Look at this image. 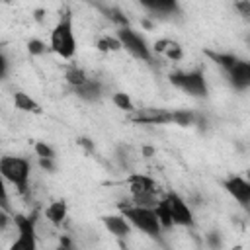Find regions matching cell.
Wrapping results in <instances>:
<instances>
[{
	"instance_id": "obj_1",
	"label": "cell",
	"mask_w": 250,
	"mask_h": 250,
	"mask_svg": "<svg viewBox=\"0 0 250 250\" xmlns=\"http://www.w3.org/2000/svg\"><path fill=\"white\" fill-rule=\"evenodd\" d=\"M76 35H74V23H72V12L68 8H64L57 20V23L51 29L49 35V47L51 51L64 59L70 61L76 55Z\"/></svg>"
},
{
	"instance_id": "obj_2",
	"label": "cell",
	"mask_w": 250,
	"mask_h": 250,
	"mask_svg": "<svg viewBox=\"0 0 250 250\" xmlns=\"http://www.w3.org/2000/svg\"><path fill=\"white\" fill-rule=\"evenodd\" d=\"M119 211L129 219V223L133 225V229L145 232L150 238H158L160 232L164 230L154 207H146V205H137L133 201L129 203H119Z\"/></svg>"
},
{
	"instance_id": "obj_3",
	"label": "cell",
	"mask_w": 250,
	"mask_h": 250,
	"mask_svg": "<svg viewBox=\"0 0 250 250\" xmlns=\"http://www.w3.org/2000/svg\"><path fill=\"white\" fill-rule=\"evenodd\" d=\"M0 174L2 178L16 188L20 195L29 193V178H31V164L23 156H12L6 154L0 158Z\"/></svg>"
},
{
	"instance_id": "obj_4",
	"label": "cell",
	"mask_w": 250,
	"mask_h": 250,
	"mask_svg": "<svg viewBox=\"0 0 250 250\" xmlns=\"http://www.w3.org/2000/svg\"><path fill=\"white\" fill-rule=\"evenodd\" d=\"M125 184L129 186V191H131V201L137 203V205H146V207H154L156 201L160 199L158 197V191H160V184L146 176V174H141V172H133L125 178Z\"/></svg>"
},
{
	"instance_id": "obj_5",
	"label": "cell",
	"mask_w": 250,
	"mask_h": 250,
	"mask_svg": "<svg viewBox=\"0 0 250 250\" xmlns=\"http://www.w3.org/2000/svg\"><path fill=\"white\" fill-rule=\"evenodd\" d=\"M168 80L174 88H178L180 92H184L191 98H207L209 96V84H207L205 72L201 68L174 70L168 74Z\"/></svg>"
},
{
	"instance_id": "obj_6",
	"label": "cell",
	"mask_w": 250,
	"mask_h": 250,
	"mask_svg": "<svg viewBox=\"0 0 250 250\" xmlns=\"http://www.w3.org/2000/svg\"><path fill=\"white\" fill-rule=\"evenodd\" d=\"M14 227L18 230L16 240L12 242V250H35L37 248V211L25 215V213H14Z\"/></svg>"
},
{
	"instance_id": "obj_7",
	"label": "cell",
	"mask_w": 250,
	"mask_h": 250,
	"mask_svg": "<svg viewBox=\"0 0 250 250\" xmlns=\"http://www.w3.org/2000/svg\"><path fill=\"white\" fill-rule=\"evenodd\" d=\"M115 35L119 37L123 51H127L133 59H137V61H141V62H152V59H154V49L148 45V41H146L137 29H133V27H129V25H123V27L117 29Z\"/></svg>"
},
{
	"instance_id": "obj_8",
	"label": "cell",
	"mask_w": 250,
	"mask_h": 250,
	"mask_svg": "<svg viewBox=\"0 0 250 250\" xmlns=\"http://www.w3.org/2000/svg\"><path fill=\"white\" fill-rule=\"evenodd\" d=\"M166 199L170 203V211H172V219H174V225L176 227H188L191 229L195 225V219H193V211L191 207L188 205V201L176 193V191H168L166 193Z\"/></svg>"
},
{
	"instance_id": "obj_9",
	"label": "cell",
	"mask_w": 250,
	"mask_h": 250,
	"mask_svg": "<svg viewBox=\"0 0 250 250\" xmlns=\"http://www.w3.org/2000/svg\"><path fill=\"white\" fill-rule=\"evenodd\" d=\"M131 121L137 125H172V109L141 107L131 113Z\"/></svg>"
},
{
	"instance_id": "obj_10",
	"label": "cell",
	"mask_w": 250,
	"mask_h": 250,
	"mask_svg": "<svg viewBox=\"0 0 250 250\" xmlns=\"http://www.w3.org/2000/svg\"><path fill=\"white\" fill-rule=\"evenodd\" d=\"M223 188L238 205L250 207V182L246 176L232 174V176L223 180Z\"/></svg>"
},
{
	"instance_id": "obj_11",
	"label": "cell",
	"mask_w": 250,
	"mask_h": 250,
	"mask_svg": "<svg viewBox=\"0 0 250 250\" xmlns=\"http://www.w3.org/2000/svg\"><path fill=\"white\" fill-rule=\"evenodd\" d=\"M225 74H227V80H229L232 90H236V92L250 90V59L240 57L234 62V66L230 70H227Z\"/></svg>"
},
{
	"instance_id": "obj_12",
	"label": "cell",
	"mask_w": 250,
	"mask_h": 250,
	"mask_svg": "<svg viewBox=\"0 0 250 250\" xmlns=\"http://www.w3.org/2000/svg\"><path fill=\"white\" fill-rule=\"evenodd\" d=\"M102 223L105 227V230L109 234H113L115 238H127L133 232V225L129 223V219L119 211V213H111V215H104Z\"/></svg>"
},
{
	"instance_id": "obj_13",
	"label": "cell",
	"mask_w": 250,
	"mask_h": 250,
	"mask_svg": "<svg viewBox=\"0 0 250 250\" xmlns=\"http://www.w3.org/2000/svg\"><path fill=\"white\" fill-rule=\"evenodd\" d=\"M137 4L152 16L168 18L180 14V0H137Z\"/></svg>"
},
{
	"instance_id": "obj_14",
	"label": "cell",
	"mask_w": 250,
	"mask_h": 250,
	"mask_svg": "<svg viewBox=\"0 0 250 250\" xmlns=\"http://www.w3.org/2000/svg\"><path fill=\"white\" fill-rule=\"evenodd\" d=\"M72 92L76 94V98H80L82 102H88V104H94V102H100L104 98V84L98 80V78H90L86 82H82L80 86H74Z\"/></svg>"
},
{
	"instance_id": "obj_15",
	"label": "cell",
	"mask_w": 250,
	"mask_h": 250,
	"mask_svg": "<svg viewBox=\"0 0 250 250\" xmlns=\"http://www.w3.org/2000/svg\"><path fill=\"white\" fill-rule=\"evenodd\" d=\"M152 49H154L156 55H160V57H164V59H168L172 62H178V61L184 59V47L176 39H166V37L164 39H156Z\"/></svg>"
},
{
	"instance_id": "obj_16",
	"label": "cell",
	"mask_w": 250,
	"mask_h": 250,
	"mask_svg": "<svg viewBox=\"0 0 250 250\" xmlns=\"http://www.w3.org/2000/svg\"><path fill=\"white\" fill-rule=\"evenodd\" d=\"M66 215H68V205L64 199H55L45 207V219L55 227H61L66 221Z\"/></svg>"
},
{
	"instance_id": "obj_17",
	"label": "cell",
	"mask_w": 250,
	"mask_h": 250,
	"mask_svg": "<svg viewBox=\"0 0 250 250\" xmlns=\"http://www.w3.org/2000/svg\"><path fill=\"white\" fill-rule=\"evenodd\" d=\"M12 100H14L16 109H20V111H25V113H35V115L43 113L41 104H39L37 100H33L29 94L21 92V90H18V92L14 94V98H12Z\"/></svg>"
},
{
	"instance_id": "obj_18",
	"label": "cell",
	"mask_w": 250,
	"mask_h": 250,
	"mask_svg": "<svg viewBox=\"0 0 250 250\" xmlns=\"http://www.w3.org/2000/svg\"><path fill=\"white\" fill-rule=\"evenodd\" d=\"M205 55H207L217 66H221L223 72L230 70V68L234 66V62L240 59L238 55H234V53H230V51H205Z\"/></svg>"
},
{
	"instance_id": "obj_19",
	"label": "cell",
	"mask_w": 250,
	"mask_h": 250,
	"mask_svg": "<svg viewBox=\"0 0 250 250\" xmlns=\"http://www.w3.org/2000/svg\"><path fill=\"white\" fill-rule=\"evenodd\" d=\"M154 211H156V217H158V221H160V225H162L164 230L176 227V225H174V219H172V211H170V203H168L166 195H162V197L156 201Z\"/></svg>"
},
{
	"instance_id": "obj_20",
	"label": "cell",
	"mask_w": 250,
	"mask_h": 250,
	"mask_svg": "<svg viewBox=\"0 0 250 250\" xmlns=\"http://www.w3.org/2000/svg\"><path fill=\"white\" fill-rule=\"evenodd\" d=\"M197 113L191 109H172V125L178 127H193L197 125Z\"/></svg>"
},
{
	"instance_id": "obj_21",
	"label": "cell",
	"mask_w": 250,
	"mask_h": 250,
	"mask_svg": "<svg viewBox=\"0 0 250 250\" xmlns=\"http://www.w3.org/2000/svg\"><path fill=\"white\" fill-rule=\"evenodd\" d=\"M64 80H66V84L70 88H74V86H80L82 82H86L88 80V74L78 64H68L66 70H64Z\"/></svg>"
},
{
	"instance_id": "obj_22",
	"label": "cell",
	"mask_w": 250,
	"mask_h": 250,
	"mask_svg": "<svg viewBox=\"0 0 250 250\" xmlns=\"http://www.w3.org/2000/svg\"><path fill=\"white\" fill-rule=\"evenodd\" d=\"M111 102H113V105H115L117 109H121V111H125V113L137 111L135 102H133L131 96L125 94V92H113V94H111Z\"/></svg>"
},
{
	"instance_id": "obj_23",
	"label": "cell",
	"mask_w": 250,
	"mask_h": 250,
	"mask_svg": "<svg viewBox=\"0 0 250 250\" xmlns=\"http://www.w3.org/2000/svg\"><path fill=\"white\" fill-rule=\"evenodd\" d=\"M96 49H98L100 53H117V51H121L123 47H121V41H119L117 35H113V37L104 35V37H100V39L96 41Z\"/></svg>"
},
{
	"instance_id": "obj_24",
	"label": "cell",
	"mask_w": 250,
	"mask_h": 250,
	"mask_svg": "<svg viewBox=\"0 0 250 250\" xmlns=\"http://www.w3.org/2000/svg\"><path fill=\"white\" fill-rule=\"evenodd\" d=\"M33 150H35L37 158H57L55 148H53L47 141H37V143L33 145Z\"/></svg>"
},
{
	"instance_id": "obj_25",
	"label": "cell",
	"mask_w": 250,
	"mask_h": 250,
	"mask_svg": "<svg viewBox=\"0 0 250 250\" xmlns=\"http://www.w3.org/2000/svg\"><path fill=\"white\" fill-rule=\"evenodd\" d=\"M49 49H51V47H47V43L41 41V39H29V41H27V51H29L31 57H41V55H45Z\"/></svg>"
},
{
	"instance_id": "obj_26",
	"label": "cell",
	"mask_w": 250,
	"mask_h": 250,
	"mask_svg": "<svg viewBox=\"0 0 250 250\" xmlns=\"http://www.w3.org/2000/svg\"><path fill=\"white\" fill-rule=\"evenodd\" d=\"M234 10L244 20H250V0H234Z\"/></svg>"
},
{
	"instance_id": "obj_27",
	"label": "cell",
	"mask_w": 250,
	"mask_h": 250,
	"mask_svg": "<svg viewBox=\"0 0 250 250\" xmlns=\"http://www.w3.org/2000/svg\"><path fill=\"white\" fill-rule=\"evenodd\" d=\"M37 160H39V166H41L45 172L53 174V172L57 170V158H37Z\"/></svg>"
},
{
	"instance_id": "obj_28",
	"label": "cell",
	"mask_w": 250,
	"mask_h": 250,
	"mask_svg": "<svg viewBox=\"0 0 250 250\" xmlns=\"http://www.w3.org/2000/svg\"><path fill=\"white\" fill-rule=\"evenodd\" d=\"M76 143H78L80 146H84V148H86L88 152H94V143H92L90 139H86V137H80V139H78Z\"/></svg>"
},
{
	"instance_id": "obj_29",
	"label": "cell",
	"mask_w": 250,
	"mask_h": 250,
	"mask_svg": "<svg viewBox=\"0 0 250 250\" xmlns=\"http://www.w3.org/2000/svg\"><path fill=\"white\" fill-rule=\"evenodd\" d=\"M207 240H209L211 246H219V244H221V236H219V232H209V234H207Z\"/></svg>"
},
{
	"instance_id": "obj_30",
	"label": "cell",
	"mask_w": 250,
	"mask_h": 250,
	"mask_svg": "<svg viewBox=\"0 0 250 250\" xmlns=\"http://www.w3.org/2000/svg\"><path fill=\"white\" fill-rule=\"evenodd\" d=\"M8 76V59H6V53H2V78Z\"/></svg>"
},
{
	"instance_id": "obj_31",
	"label": "cell",
	"mask_w": 250,
	"mask_h": 250,
	"mask_svg": "<svg viewBox=\"0 0 250 250\" xmlns=\"http://www.w3.org/2000/svg\"><path fill=\"white\" fill-rule=\"evenodd\" d=\"M33 14H35V20H37V21H43V18H45V14H47V12L39 8V10H35Z\"/></svg>"
},
{
	"instance_id": "obj_32",
	"label": "cell",
	"mask_w": 250,
	"mask_h": 250,
	"mask_svg": "<svg viewBox=\"0 0 250 250\" xmlns=\"http://www.w3.org/2000/svg\"><path fill=\"white\" fill-rule=\"evenodd\" d=\"M143 152H145V156L148 158V156H152V152H154V150H152L150 146H145V148H143Z\"/></svg>"
},
{
	"instance_id": "obj_33",
	"label": "cell",
	"mask_w": 250,
	"mask_h": 250,
	"mask_svg": "<svg viewBox=\"0 0 250 250\" xmlns=\"http://www.w3.org/2000/svg\"><path fill=\"white\" fill-rule=\"evenodd\" d=\"M246 43H248V47H250V33L246 35Z\"/></svg>"
},
{
	"instance_id": "obj_34",
	"label": "cell",
	"mask_w": 250,
	"mask_h": 250,
	"mask_svg": "<svg viewBox=\"0 0 250 250\" xmlns=\"http://www.w3.org/2000/svg\"><path fill=\"white\" fill-rule=\"evenodd\" d=\"M246 178H248V182H250V170H248V172H246Z\"/></svg>"
},
{
	"instance_id": "obj_35",
	"label": "cell",
	"mask_w": 250,
	"mask_h": 250,
	"mask_svg": "<svg viewBox=\"0 0 250 250\" xmlns=\"http://www.w3.org/2000/svg\"><path fill=\"white\" fill-rule=\"evenodd\" d=\"M4 2H10V0H4Z\"/></svg>"
}]
</instances>
